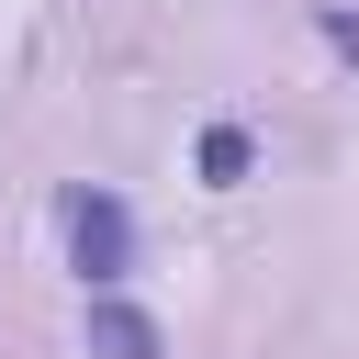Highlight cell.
Listing matches in <instances>:
<instances>
[{"label":"cell","mask_w":359,"mask_h":359,"mask_svg":"<svg viewBox=\"0 0 359 359\" xmlns=\"http://www.w3.org/2000/svg\"><path fill=\"white\" fill-rule=\"evenodd\" d=\"M56 224H67V258H79V280H90V292H112V280L135 269V213H123L112 191H67V213H56Z\"/></svg>","instance_id":"6da1fadb"},{"label":"cell","mask_w":359,"mask_h":359,"mask_svg":"<svg viewBox=\"0 0 359 359\" xmlns=\"http://www.w3.org/2000/svg\"><path fill=\"white\" fill-rule=\"evenodd\" d=\"M247 168H258V135H247V123H213V135H202V180H213V191H236Z\"/></svg>","instance_id":"7a4b0ae2"},{"label":"cell","mask_w":359,"mask_h":359,"mask_svg":"<svg viewBox=\"0 0 359 359\" xmlns=\"http://www.w3.org/2000/svg\"><path fill=\"white\" fill-rule=\"evenodd\" d=\"M90 348H112V359H157V325L123 314V303H90Z\"/></svg>","instance_id":"3957f363"},{"label":"cell","mask_w":359,"mask_h":359,"mask_svg":"<svg viewBox=\"0 0 359 359\" xmlns=\"http://www.w3.org/2000/svg\"><path fill=\"white\" fill-rule=\"evenodd\" d=\"M325 45H337V56H359V11H325Z\"/></svg>","instance_id":"277c9868"}]
</instances>
